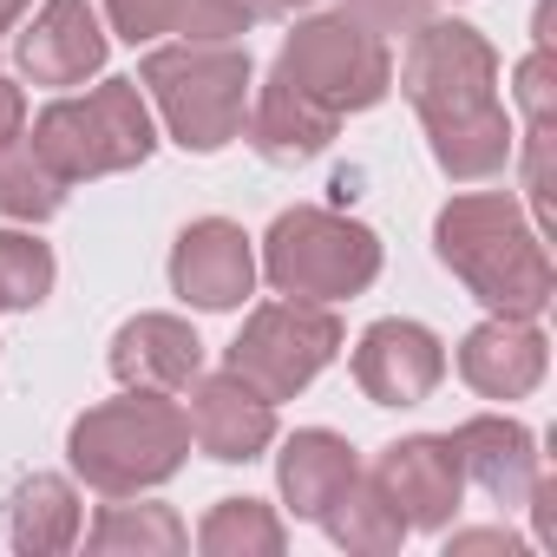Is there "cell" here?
Instances as JSON below:
<instances>
[{"label":"cell","instance_id":"cell-1","mask_svg":"<svg viewBox=\"0 0 557 557\" xmlns=\"http://www.w3.org/2000/svg\"><path fill=\"white\" fill-rule=\"evenodd\" d=\"M400 92L426 125L433 164L453 184H485L518 158V125L498 106V53L466 21H420L407 34Z\"/></svg>","mask_w":557,"mask_h":557},{"label":"cell","instance_id":"cell-2","mask_svg":"<svg viewBox=\"0 0 557 557\" xmlns=\"http://www.w3.org/2000/svg\"><path fill=\"white\" fill-rule=\"evenodd\" d=\"M433 256L466 283L485 315H544L557 296V269L544 230L524 216L511 190H466L446 197L433 216Z\"/></svg>","mask_w":557,"mask_h":557},{"label":"cell","instance_id":"cell-3","mask_svg":"<svg viewBox=\"0 0 557 557\" xmlns=\"http://www.w3.org/2000/svg\"><path fill=\"white\" fill-rule=\"evenodd\" d=\"M138 92L171 145L210 158V151L243 138L256 60L243 40H171V47L158 40L138 60Z\"/></svg>","mask_w":557,"mask_h":557},{"label":"cell","instance_id":"cell-4","mask_svg":"<svg viewBox=\"0 0 557 557\" xmlns=\"http://www.w3.org/2000/svg\"><path fill=\"white\" fill-rule=\"evenodd\" d=\"M66 459H73V479L92 485L99 498H138L184 472L190 420L177 394L125 387L119 400H99L66 426Z\"/></svg>","mask_w":557,"mask_h":557},{"label":"cell","instance_id":"cell-5","mask_svg":"<svg viewBox=\"0 0 557 557\" xmlns=\"http://www.w3.org/2000/svg\"><path fill=\"white\" fill-rule=\"evenodd\" d=\"M27 138L66 184H92L112 171H138L158 151V119L138 79H99L92 92H60L53 106H40Z\"/></svg>","mask_w":557,"mask_h":557},{"label":"cell","instance_id":"cell-6","mask_svg":"<svg viewBox=\"0 0 557 557\" xmlns=\"http://www.w3.org/2000/svg\"><path fill=\"white\" fill-rule=\"evenodd\" d=\"M256 275L275 296H296V302H355L381 275V236L342 210L296 203L269 223Z\"/></svg>","mask_w":557,"mask_h":557},{"label":"cell","instance_id":"cell-7","mask_svg":"<svg viewBox=\"0 0 557 557\" xmlns=\"http://www.w3.org/2000/svg\"><path fill=\"white\" fill-rule=\"evenodd\" d=\"M275 73L296 92H309L315 106H329L335 119H348V112H374L394 92V47H387V34H374L368 21L335 8V14L296 21Z\"/></svg>","mask_w":557,"mask_h":557},{"label":"cell","instance_id":"cell-8","mask_svg":"<svg viewBox=\"0 0 557 557\" xmlns=\"http://www.w3.org/2000/svg\"><path fill=\"white\" fill-rule=\"evenodd\" d=\"M342 315L335 302H296L275 296L262 309H249L243 335L223 348V368H236L249 387H262L269 400H296L335 355H342Z\"/></svg>","mask_w":557,"mask_h":557},{"label":"cell","instance_id":"cell-9","mask_svg":"<svg viewBox=\"0 0 557 557\" xmlns=\"http://www.w3.org/2000/svg\"><path fill=\"white\" fill-rule=\"evenodd\" d=\"M368 479L387 492V505L407 518V531H446L466 505V466L453 433H407L374 453Z\"/></svg>","mask_w":557,"mask_h":557},{"label":"cell","instance_id":"cell-10","mask_svg":"<svg viewBox=\"0 0 557 557\" xmlns=\"http://www.w3.org/2000/svg\"><path fill=\"white\" fill-rule=\"evenodd\" d=\"M256 283H262V275H256V243H249L243 223L197 216V223L177 230V243H171V289L190 309L230 315V309H243L256 296Z\"/></svg>","mask_w":557,"mask_h":557},{"label":"cell","instance_id":"cell-11","mask_svg":"<svg viewBox=\"0 0 557 557\" xmlns=\"http://www.w3.org/2000/svg\"><path fill=\"white\" fill-rule=\"evenodd\" d=\"M106 53H112V34L92 14V0H47L34 21L14 27V66H21V79L53 86V92H73V86L99 79Z\"/></svg>","mask_w":557,"mask_h":557},{"label":"cell","instance_id":"cell-12","mask_svg":"<svg viewBox=\"0 0 557 557\" xmlns=\"http://www.w3.org/2000/svg\"><path fill=\"white\" fill-rule=\"evenodd\" d=\"M184 420H190V446L216 466H249L275 446V400L262 387H249L236 368L197 374L184 387Z\"/></svg>","mask_w":557,"mask_h":557},{"label":"cell","instance_id":"cell-13","mask_svg":"<svg viewBox=\"0 0 557 557\" xmlns=\"http://www.w3.org/2000/svg\"><path fill=\"white\" fill-rule=\"evenodd\" d=\"M440 381H446V342L426 322L387 315V322L361 329V342H355V387L374 407H420V400H433Z\"/></svg>","mask_w":557,"mask_h":557},{"label":"cell","instance_id":"cell-14","mask_svg":"<svg viewBox=\"0 0 557 557\" xmlns=\"http://www.w3.org/2000/svg\"><path fill=\"white\" fill-rule=\"evenodd\" d=\"M550 374V335L531 315H485L466 342H459V381L479 400H531Z\"/></svg>","mask_w":557,"mask_h":557},{"label":"cell","instance_id":"cell-15","mask_svg":"<svg viewBox=\"0 0 557 557\" xmlns=\"http://www.w3.org/2000/svg\"><path fill=\"white\" fill-rule=\"evenodd\" d=\"M453 446H459V466H466V485H479L492 505L518 511L537 479H544V453H537V433L511 413H472L453 426Z\"/></svg>","mask_w":557,"mask_h":557},{"label":"cell","instance_id":"cell-16","mask_svg":"<svg viewBox=\"0 0 557 557\" xmlns=\"http://www.w3.org/2000/svg\"><path fill=\"white\" fill-rule=\"evenodd\" d=\"M335 132H342V119H335L329 106H315L309 92H296L283 73H269V79L249 92L243 138H249V151H256L262 164H283V171H296V164L322 158V151L335 145Z\"/></svg>","mask_w":557,"mask_h":557},{"label":"cell","instance_id":"cell-17","mask_svg":"<svg viewBox=\"0 0 557 557\" xmlns=\"http://www.w3.org/2000/svg\"><path fill=\"white\" fill-rule=\"evenodd\" d=\"M112 374L119 387H145V394H184L203 374V335L184 315H132L112 335Z\"/></svg>","mask_w":557,"mask_h":557},{"label":"cell","instance_id":"cell-18","mask_svg":"<svg viewBox=\"0 0 557 557\" xmlns=\"http://www.w3.org/2000/svg\"><path fill=\"white\" fill-rule=\"evenodd\" d=\"M355 472H361V453L329 426H302L275 453V492H283V511L302 524H322V511L355 485Z\"/></svg>","mask_w":557,"mask_h":557},{"label":"cell","instance_id":"cell-19","mask_svg":"<svg viewBox=\"0 0 557 557\" xmlns=\"http://www.w3.org/2000/svg\"><path fill=\"white\" fill-rule=\"evenodd\" d=\"M86 531V511H79V485L66 472H34L14 485L8 498V537L21 557H60L73 550Z\"/></svg>","mask_w":557,"mask_h":557},{"label":"cell","instance_id":"cell-20","mask_svg":"<svg viewBox=\"0 0 557 557\" xmlns=\"http://www.w3.org/2000/svg\"><path fill=\"white\" fill-rule=\"evenodd\" d=\"M79 537L92 557H177L190 544V531L171 505H125V498H112Z\"/></svg>","mask_w":557,"mask_h":557},{"label":"cell","instance_id":"cell-21","mask_svg":"<svg viewBox=\"0 0 557 557\" xmlns=\"http://www.w3.org/2000/svg\"><path fill=\"white\" fill-rule=\"evenodd\" d=\"M322 531L342 544V550H355V557H394L413 531H407V518L387 505V492L368 479V472H355V485L322 511Z\"/></svg>","mask_w":557,"mask_h":557},{"label":"cell","instance_id":"cell-22","mask_svg":"<svg viewBox=\"0 0 557 557\" xmlns=\"http://www.w3.org/2000/svg\"><path fill=\"white\" fill-rule=\"evenodd\" d=\"M289 524L262 498H216L197 524V550L203 557H283Z\"/></svg>","mask_w":557,"mask_h":557},{"label":"cell","instance_id":"cell-23","mask_svg":"<svg viewBox=\"0 0 557 557\" xmlns=\"http://www.w3.org/2000/svg\"><path fill=\"white\" fill-rule=\"evenodd\" d=\"M66 177L34 151V138L21 132L14 145H0V216L8 223H47V216H60L66 210Z\"/></svg>","mask_w":557,"mask_h":557},{"label":"cell","instance_id":"cell-24","mask_svg":"<svg viewBox=\"0 0 557 557\" xmlns=\"http://www.w3.org/2000/svg\"><path fill=\"white\" fill-rule=\"evenodd\" d=\"M60 283V262H53V243H40L27 223L21 230H0V309H40Z\"/></svg>","mask_w":557,"mask_h":557},{"label":"cell","instance_id":"cell-25","mask_svg":"<svg viewBox=\"0 0 557 557\" xmlns=\"http://www.w3.org/2000/svg\"><path fill=\"white\" fill-rule=\"evenodd\" d=\"M269 0H184L177 40H243L256 21H269Z\"/></svg>","mask_w":557,"mask_h":557},{"label":"cell","instance_id":"cell-26","mask_svg":"<svg viewBox=\"0 0 557 557\" xmlns=\"http://www.w3.org/2000/svg\"><path fill=\"white\" fill-rule=\"evenodd\" d=\"M184 0H106V27L125 47H158L164 34H177Z\"/></svg>","mask_w":557,"mask_h":557},{"label":"cell","instance_id":"cell-27","mask_svg":"<svg viewBox=\"0 0 557 557\" xmlns=\"http://www.w3.org/2000/svg\"><path fill=\"white\" fill-rule=\"evenodd\" d=\"M511 92H518L524 125H550V112H557V60H550V47H531V53L518 60Z\"/></svg>","mask_w":557,"mask_h":557},{"label":"cell","instance_id":"cell-28","mask_svg":"<svg viewBox=\"0 0 557 557\" xmlns=\"http://www.w3.org/2000/svg\"><path fill=\"white\" fill-rule=\"evenodd\" d=\"M524 203L550 230V125H524Z\"/></svg>","mask_w":557,"mask_h":557},{"label":"cell","instance_id":"cell-29","mask_svg":"<svg viewBox=\"0 0 557 557\" xmlns=\"http://www.w3.org/2000/svg\"><path fill=\"white\" fill-rule=\"evenodd\" d=\"M342 8L374 34H413L420 21H433V0H342Z\"/></svg>","mask_w":557,"mask_h":557},{"label":"cell","instance_id":"cell-30","mask_svg":"<svg viewBox=\"0 0 557 557\" xmlns=\"http://www.w3.org/2000/svg\"><path fill=\"white\" fill-rule=\"evenodd\" d=\"M479 550H505V557H518L524 537L505 531V524H479V531H453V524H446V557H479Z\"/></svg>","mask_w":557,"mask_h":557},{"label":"cell","instance_id":"cell-31","mask_svg":"<svg viewBox=\"0 0 557 557\" xmlns=\"http://www.w3.org/2000/svg\"><path fill=\"white\" fill-rule=\"evenodd\" d=\"M21 132H27V92L0 73V145H14Z\"/></svg>","mask_w":557,"mask_h":557},{"label":"cell","instance_id":"cell-32","mask_svg":"<svg viewBox=\"0 0 557 557\" xmlns=\"http://www.w3.org/2000/svg\"><path fill=\"white\" fill-rule=\"evenodd\" d=\"M27 8H34V0H0V40H8V34L27 21Z\"/></svg>","mask_w":557,"mask_h":557},{"label":"cell","instance_id":"cell-33","mask_svg":"<svg viewBox=\"0 0 557 557\" xmlns=\"http://www.w3.org/2000/svg\"><path fill=\"white\" fill-rule=\"evenodd\" d=\"M269 8H275V14H289V8H315V0H269Z\"/></svg>","mask_w":557,"mask_h":557}]
</instances>
